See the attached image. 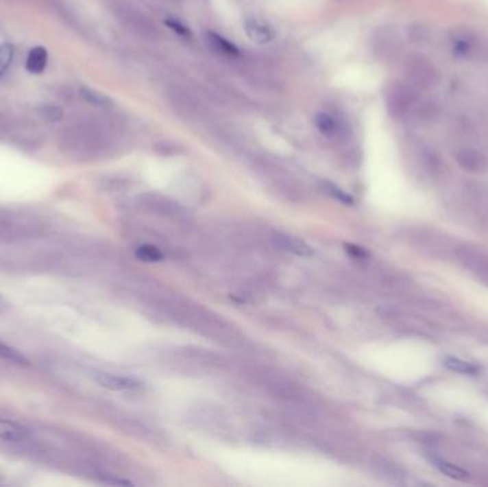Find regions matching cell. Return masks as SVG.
Masks as SVG:
<instances>
[{
	"label": "cell",
	"instance_id": "1",
	"mask_svg": "<svg viewBox=\"0 0 488 487\" xmlns=\"http://www.w3.org/2000/svg\"><path fill=\"white\" fill-rule=\"evenodd\" d=\"M404 75L407 83L417 91H430L440 82L437 67L420 55H413L406 60Z\"/></svg>",
	"mask_w": 488,
	"mask_h": 487
},
{
	"label": "cell",
	"instance_id": "2",
	"mask_svg": "<svg viewBox=\"0 0 488 487\" xmlns=\"http://www.w3.org/2000/svg\"><path fill=\"white\" fill-rule=\"evenodd\" d=\"M417 89L408 83H394L386 93V106L395 119L410 116L418 104Z\"/></svg>",
	"mask_w": 488,
	"mask_h": 487
},
{
	"label": "cell",
	"instance_id": "3",
	"mask_svg": "<svg viewBox=\"0 0 488 487\" xmlns=\"http://www.w3.org/2000/svg\"><path fill=\"white\" fill-rule=\"evenodd\" d=\"M456 257L463 268L472 272L485 285H488V254L480 249L461 246L456 250Z\"/></svg>",
	"mask_w": 488,
	"mask_h": 487
},
{
	"label": "cell",
	"instance_id": "4",
	"mask_svg": "<svg viewBox=\"0 0 488 487\" xmlns=\"http://www.w3.org/2000/svg\"><path fill=\"white\" fill-rule=\"evenodd\" d=\"M371 47L380 59H393L402 50V39L393 27H381L373 34Z\"/></svg>",
	"mask_w": 488,
	"mask_h": 487
},
{
	"label": "cell",
	"instance_id": "5",
	"mask_svg": "<svg viewBox=\"0 0 488 487\" xmlns=\"http://www.w3.org/2000/svg\"><path fill=\"white\" fill-rule=\"evenodd\" d=\"M456 162L463 170L481 173L488 169V152L477 147H461L456 152Z\"/></svg>",
	"mask_w": 488,
	"mask_h": 487
},
{
	"label": "cell",
	"instance_id": "6",
	"mask_svg": "<svg viewBox=\"0 0 488 487\" xmlns=\"http://www.w3.org/2000/svg\"><path fill=\"white\" fill-rule=\"evenodd\" d=\"M93 379L96 380V383L100 385L104 389L114 390V392H126V390H136L141 388V383L137 380L119 376V375H112L106 372H95Z\"/></svg>",
	"mask_w": 488,
	"mask_h": 487
},
{
	"label": "cell",
	"instance_id": "7",
	"mask_svg": "<svg viewBox=\"0 0 488 487\" xmlns=\"http://www.w3.org/2000/svg\"><path fill=\"white\" fill-rule=\"evenodd\" d=\"M244 32H246L247 38L256 45H267L274 39V30L273 27L260 19L250 17L244 22Z\"/></svg>",
	"mask_w": 488,
	"mask_h": 487
},
{
	"label": "cell",
	"instance_id": "8",
	"mask_svg": "<svg viewBox=\"0 0 488 487\" xmlns=\"http://www.w3.org/2000/svg\"><path fill=\"white\" fill-rule=\"evenodd\" d=\"M273 240H274L277 248H280L282 250H286L287 253H293L295 256H302V257H308L313 254V250L307 245V243L295 236L278 232V233L273 235Z\"/></svg>",
	"mask_w": 488,
	"mask_h": 487
},
{
	"label": "cell",
	"instance_id": "9",
	"mask_svg": "<svg viewBox=\"0 0 488 487\" xmlns=\"http://www.w3.org/2000/svg\"><path fill=\"white\" fill-rule=\"evenodd\" d=\"M315 125L317 130L327 139L340 137L345 132V126L343 125V121H340L334 115L327 112H320L315 116Z\"/></svg>",
	"mask_w": 488,
	"mask_h": 487
},
{
	"label": "cell",
	"instance_id": "10",
	"mask_svg": "<svg viewBox=\"0 0 488 487\" xmlns=\"http://www.w3.org/2000/svg\"><path fill=\"white\" fill-rule=\"evenodd\" d=\"M29 436V429L22 423L0 416V440L22 442Z\"/></svg>",
	"mask_w": 488,
	"mask_h": 487
},
{
	"label": "cell",
	"instance_id": "11",
	"mask_svg": "<svg viewBox=\"0 0 488 487\" xmlns=\"http://www.w3.org/2000/svg\"><path fill=\"white\" fill-rule=\"evenodd\" d=\"M451 46L457 56L468 58L476 50L477 40L474 34L467 30H456L451 36Z\"/></svg>",
	"mask_w": 488,
	"mask_h": 487
},
{
	"label": "cell",
	"instance_id": "12",
	"mask_svg": "<svg viewBox=\"0 0 488 487\" xmlns=\"http://www.w3.org/2000/svg\"><path fill=\"white\" fill-rule=\"evenodd\" d=\"M173 108L176 109L184 117H199L200 106L195 97L187 92H174L173 93Z\"/></svg>",
	"mask_w": 488,
	"mask_h": 487
},
{
	"label": "cell",
	"instance_id": "13",
	"mask_svg": "<svg viewBox=\"0 0 488 487\" xmlns=\"http://www.w3.org/2000/svg\"><path fill=\"white\" fill-rule=\"evenodd\" d=\"M206 40H207L208 46H210L213 50H216L217 54H220L223 56H229V58L240 56L239 47L216 32H208L206 34Z\"/></svg>",
	"mask_w": 488,
	"mask_h": 487
},
{
	"label": "cell",
	"instance_id": "14",
	"mask_svg": "<svg viewBox=\"0 0 488 487\" xmlns=\"http://www.w3.org/2000/svg\"><path fill=\"white\" fill-rule=\"evenodd\" d=\"M146 203L150 209H153L154 212H159L163 215H178L179 212H182V207L176 202H173L160 195H147Z\"/></svg>",
	"mask_w": 488,
	"mask_h": 487
},
{
	"label": "cell",
	"instance_id": "15",
	"mask_svg": "<svg viewBox=\"0 0 488 487\" xmlns=\"http://www.w3.org/2000/svg\"><path fill=\"white\" fill-rule=\"evenodd\" d=\"M431 463L434 464L435 468H439V471L443 475L448 476L450 479H454V480H459V482H468L469 480V473L467 471H464L463 467H460V466H457L454 463H450V462L439 459V458H432Z\"/></svg>",
	"mask_w": 488,
	"mask_h": 487
},
{
	"label": "cell",
	"instance_id": "16",
	"mask_svg": "<svg viewBox=\"0 0 488 487\" xmlns=\"http://www.w3.org/2000/svg\"><path fill=\"white\" fill-rule=\"evenodd\" d=\"M47 66V50L42 46H38L30 50L26 60V69L30 73H42Z\"/></svg>",
	"mask_w": 488,
	"mask_h": 487
},
{
	"label": "cell",
	"instance_id": "17",
	"mask_svg": "<svg viewBox=\"0 0 488 487\" xmlns=\"http://www.w3.org/2000/svg\"><path fill=\"white\" fill-rule=\"evenodd\" d=\"M446 368L451 372H456V373H461V375H472V376H476L478 375L480 372V368L476 366V364L473 363H469V361H465L463 359H459V357H447L446 361Z\"/></svg>",
	"mask_w": 488,
	"mask_h": 487
},
{
	"label": "cell",
	"instance_id": "18",
	"mask_svg": "<svg viewBox=\"0 0 488 487\" xmlns=\"http://www.w3.org/2000/svg\"><path fill=\"white\" fill-rule=\"evenodd\" d=\"M0 357L16 364H21V366H27L29 364V360L19 351H16L14 347L3 342H0Z\"/></svg>",
	"mask_w": 488,
	"mask_h": 487
},
{
	"label": "cell",
	"instance_id": "19",
	"mask_svg": "<svg viewBox=\"0 0 488 487\" xmlns=\"http://www.w3.org/2000/svg\"><path fill=\"white\" fill-rule=\"evenodd\" d=\"M136 256L141 260H143V262H149V263L160 262V260H163V257H164L163 253L153 245L138 246L136 250Z\"/></svg>",
	"mask_w": 488,
	"mask_h": 487
},
{
	"label": "cell",
	"instance_id": "20",
	"mask_svg": "<svg viewBox=\"0 0 488 487\" xmlns=\"http://www.w3.org/2000/svg\"><path fill=\"white\" fill-rule=\"evenodd\" d=\"M82 96L89 103L95 104V106H109L112 103V100L108 96H104L103 93L89 88H82Z\"/></svg>",
	"mask_w": 488,
	"mask_h": 487
},
{
	"label": "cell",
	"instance_id": "21",
	"mask_svg": "<svg viewBox=\"0 0 488 487\" xmlns=\"http://www.w3.org/2000/svg\"><path fill=\"white\" fill-rule=\"evenodd\" d=\"M13 59V46L5 43L0 46V76H2Z\"/></svg>",
	"mask_w": 488,
	"mask_h": 487
},
{
	"label": "cell",
	"instance_id": "22",
	"mask_svg": "<svg viewBox=\"0 0 488 487\" xmlns=\"http://www.w3.org/2000/svg\"><path fill=\"white\" fill-rule=\"evenodd\" d=\"M164 23H166L167 27H170L174 33H178L179 36H182V38H190L191 36L190 29L184 23H182V22H179L176 19H167Z\"/></svg>",
	"mask_w": 488,
	"mask_h": 487
},
{
	"label": "cell",
	"instance_id": "23",
	"mask_svg": "<svg viewBox=\"0 0 488 487\" xmlns=\"http://www.w3.org/2000/svg\"><path fill=\"white\" fill-rule=\"evenodd\" d=\"M324 186H326L327 192H328L330 195H333L334 198H337V199H339V200H341L343 203H352V198L348 196V195H345V193L343 192V190H341V189H339L337 186L331 185V183H324Z\"/></svg>",
	"mask_w": 488,
	"mask_h": 487
},
{
	"label": "cell",
	"instance_id": "24",
	"mask_svg": "<svg viewBox=\"0 0 488 487\" xmlns=\"http://www.w3.org/2000/svg\"><path fill=\"white\" fill-rule=\"evenodd\" d=\"M414 43H423L427 39V33L424 30V27L422 26H415L411 29L410 36H408Z\"/></svg>",
	"mask_w": 488,
	"mask_h": 487
},
{
	"label": "cell",
	"instance_id": "25",
	"mask_svg": "<svg viewBox=\"0 0 488 487\" xmlns=\"http://www.w3.org/2000/svg\"><path fill=\"white\" fill-rule=\"evenodd\" d=\"M42 116L47 120H59L62 119V110L56 106H45L42 109Z\"/></svg>",
	"mask_w": 488,
	"mask_h": 487
},
{
	"label": "cell",
	"instance_id": "26",
	"mask_svg": "<svg viewBox=\"0 0 488 487\" xmlns=\"http://www.w3.org/2000/svg\"><path fill=\"white\" fill-rule=\"evenodd\" d=\"M345 249L348 250V252H350L352 254H354L356 257H360V259H364V257H367V252H365V250H363L361 248H358V246H353V245H347L345 246Z\"/></svg>",
	"mask_w": 488,
	"mask_h": 487
},
{
	"label": "cell",
	"instance_id": "27",
	"mask_svg": "<svg viewBox=\"0 0 488 487\" xmlns=\"http://www.w3.org/2000/svg\"><path fill=\"white\" fill-rule=\"evenodd\" d=\"M6 307H8L6 300L2 298V296H0V313H3L6 310Z\"/></svg>",
	"mask_w": 488,
	"mask_h": 487
},
{
	"label": "cell",
	"instance_id": "28",
	"mask_svg": "<svg viewBox=\"0 0 488 487\" xmlns=\"http://www.w3.org/2000/svg\"><path fill=\"white\" fill-rule=\"evenodd\" d=\"M337 2H344V0H337Z\"/></svg>",
	"mask_w": 488,
	"mask_h": 487
}]
</instances>
